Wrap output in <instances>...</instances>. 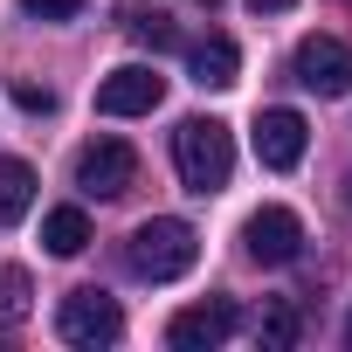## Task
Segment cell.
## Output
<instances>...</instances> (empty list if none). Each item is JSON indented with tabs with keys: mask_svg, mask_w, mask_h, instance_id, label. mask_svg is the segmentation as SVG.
<instances>
[{
	"mask_svg": "<svg viewBox=\"0 0 352 352\" xmlns=\"http://www.w3.org/2000/svg\"><path fill=\"white\" fill-rule=\"evenodd\" d=\"M90 8V0H21V14H35V21H76Z\"/></svg>",
	"mask_w": 352,
	"mask_h": 352,
	"instance_id": "2e32d148",
	"label": "cell"
},
{
	"mask_svg": "<svg viewBox=\"0 0 352 352\" xmlns=\"http://www.w3.org/2000/svg\"><path fill=\"white\" fill-rule=\"evenodd\" d=\"M14 104H21V111H35V118H49V111H56V90H49V83H35V76H14Z\"/></svg>",
	"mask_w": 352,
	"mask_h": 352,
	"instance_id": "9a60e30c",
	"label": "cell"
},
{
	"mask_svg": "<svg viewBox=\"0 0 352 352\" xmlns=\"http://www.w3.org/2000/svg\"><path fill=\"white\" fill-rule=\"evenodd\" d=\"M304 145H311V124H304L297 111H283V104H276V111H263V118H256V159H263L270 173H290V166L304 159Z\"/></svg>",
	"mask_w": 352,
	"mask_h": 352,
	"instance_id": "9c48e42d",
	"label": "cell"
},
{
	"mask_svg": "<svg viewBox=\"0 0 352 352\" xmlns=\"http://www.w3.org/2000/svg\"><path fill=\"white\" fill-rule=\"evenodd\" d=\"M131 35H138L145 49H173V42H180V35H173V28L159 21V14H145V21H131Z\"/></svg>",
	"mask_w": 352,
	"mask_h": 352,
	"instance_id": "e0dca14e",
	"label": "cell"
},
{
	"mask_svg": "<svg viewBox=\"0 0 352 352\" xmlns=\"http://www.w3.org/2000/svg\"><path fill=\"white\" fill-rule=\"evenodd\" d=\"M159 97H166V76L145 69V63H124V69H111L97 83V111L104 118H145V111H159Z\"/></svg>",
	"mask_w": 352,
	"mask_h": 352,
	"instance_id": "ba28073f",
	"label": "cell"
},
{
	"mask_svg": "<svg viewBox=\"0 0 352 352\" xmlns=\"http://www.w3.org/2000/svg\"><path fill=\"white\" fill-rule=\"evenodd\" d=\"M194 256H201L194 228L173 221V214L131 228V242H124V263H131V276H145V283H180V276L194 270Z\"/></svg>",
	"mask_w": 352,
	"mask_h": 352,
	"instance_id": "7a4b0ae2",
	"label": "cell"
},
{
	"mask_svg": "<svg viewBox=\"0 0 352 352\" xmlns=\"http://www.w3.org/2000/svg\"><path fill=\"white\" fill-rule=\"evenodd\" d=\"M28 297H35V283H28V270H0V324H21L28 318Z\"/></svg>",
	"mask_w": 352,
	"mask_h": 352,
	"instance_id": "4fadbf2b",
	"label": "cell"
},
{
	"mask_svg": "<svg viewBox=\"0 0 352 352\" xmlns=\"http://www.w3.org/2000/svg\"><path fill=\"white\" fill-rule=\"evenodd\" d=\"M256 338H263L270 352H290V345H297V311H290V304H270L263 324H256Z\"/></svg>",
	"mask_w": 352,
	"mask_h": 352,
	"instance_id": "5bb4252c",
	"label": "cell"
},
{
	"mask_svg": "<svg viewBox=\"0 0 352 352\" xmlns=\"http://www.w3.org/2000/svg\"><path fill=\"white\" fill-rule=\"evenodd\" d=\"M131 180H138V152H131L124 138H90V145L76 152V194L118 201V194H131Z\"/></svg>",
	"mask_w": 352,
	"mask_h": 352,
	"instance_id": "277c9868",
	"label": "cell"
},
{
	"mask_svg": "<svg viewBox=\"0 0 352 352\" xmlns=\"http://www.w3.org/2000/svg\"><path fill=\"white\" fill-rule=\"evenodd\" d=\"M249 8H256V14H290L297 0H249Z\"/></svg>",
	"mask_w": 352,
	"mask_h": 352,
	"instance_id": "ac0fdd59",
	"label": "cell"
},
{
	"mask_svg": "<svg viewBox=\"0 0 352 352\" xmlns=\"http://www.w3.org/2000/svg\"><path fill=\"white\" fill-rule=\"evenodd\" d=\"M173 166H180V187L187 194H221L228 173H235V138L221 118H187L173 131Z\"/></svg>",
	"mask_w": 352,
	"mask_h": 352,
	"instance_id": "6da1fadb",
	"label": "cell"
},
{
	"mask_svg": "<svg viewBox=\"0 0 352 352\" xmlns=\"http://www.w3.org/2000/svg\"><path fill=\"white\" fill-rule=\"evenodd\" d=\"M42 249L49 256H83L90 249V214L83 208H49L42 214Z\"/></svg>",
	"mask_w": 352,
	"mask_h": 352,
	"instance_id": "8fae6325",
	"label": "cell"
},
{
	"mask_svg": "<svg viewBox=\"0 0 352 352\" xmlns=\"http://www.w3.org/2000/svg\"><path fill=\"white\" fill-rule=\"evenodd\" d=\"M345 345H352V318H345Z\"/></svg>",
	"mask_w": 352,
	"mask_h": 352,
	"instance_id": "ffe728a7",
	"label": "cell"
},
{
	"mask_svg": "<svg viewBox=\"0 0 352 352\" xmlns=\"http://www.w3.org/2000/svg\"><path fill=\"white\" fill-rule=\"evenodd\" d=\"M194 8H221V0H194Z\"/></svg>",
	"mask_w": 352,
	"mask_h": 352,
	"instance_id": "d6986e66",
	"label": "cell"
},
{
	"mask_svg": "<svg viewBox=\"0 0 352 352\" xmlns=\"http://www.w3.org/2000/svg\"><path fill=\"white\" fill-rule=\"evenodd\" d=\"M35 208V166L28 159H0V228H14Z\"/></svg>",
	"mask_w": 352,
	"mask_h": 352,
	"instance_id": "7c38bea8",
	"label": "cell"
},
{
	"mask_svg": "<svg viewBox=\"0 0 352 352\" xmlns=\"http://www.w3.org/2000/svg\"><path fill=\"white\" fill-rule=\"evenodd\" d=\"M290 76L304 90H318V97H345L352 90V49L338 35H304L297 56H290Z\"/></svg>",
	"mask_w": 352,
	"mask_h": 352,
	"instance_id": "5b68a950",
	"label": "cell"
},
{
	"mask_svg": "<svg viewBox=\"0 0 352 352\" xmlns=\"http://www.w3.org/2000/svg\"><path fill=\"white\" fill-rule=\"evenodd\" d=\"M187 69H194V83H201V90H228V83L242 76V49H235L228 35H208V42H194V49H187Z\"/></svg>",
	"mask_w": 352,
	"mask_h": 352,
	"instance_id": "30bf717a",
	"label": "cell"
},
{
	"mask_svg": "<svg viewBox=\"0 0 352 352\" xmlns=\"http://www.w3.org/2000/svg\"><path fill=\"white\" fill-rule=\"evenodd\" d=\"M56 338L76 345V352L118 345V338H124V311H118V297H104V290H69L63 311H56Z\"/></svg>",
	"mask_w": 352,
	"mask_h": 352,
	"instance_id": "3957f363",
	"label": "cell"
},
{
	"mask_svg": "<svg viewBox=\"0 0 352 352\" xmlns=\"http://www.w3.org/2000/svg\"><path fill=\"white\" fill-rule=\"evenodd\" d=\"M242 249H249V263L283 270V263H297V249H304V221H297L290 208H256V214L242 221Z\"/></svg>",
	"mask_w": 352,
	"mask_h": 352,
	"instance_id": "8992f818",
	"label": "cell"
},
{
	"mask_svg": "<svg viewBox=\"0 0 352 352\" xmlns=\"http://www.w3.org/2000/svg\"><path fill=\"white\" fill-rule=\"evenodd\" d=\"M235 324H242V311H235L228 297H208V304H187L180 318L166 324V345H173V352H214V345L235 338Z\"/></svg>",
	"mask_w": 352,
	"mask_h": 352,
	"instance_id": "52a82bcc",
	"label": "cell"
},
{
	"mask_svg": "<svg viewBox=\"0 0 352 352\" xmlns=\"http://www.w3.org/2000/svg\"><path fill=\"white\" fill-rule=\"evenodd\" d=\"M345 201H352V180H345Z\"/></svg>",
	"mask_w": 352,
	"mask_h": 352,
	"instance_id": "44dd1931",
	"label": "cell"
}]
</instances>
